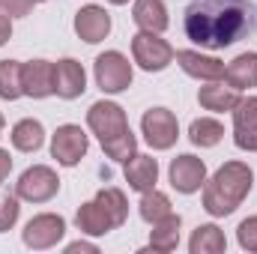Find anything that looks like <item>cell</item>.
I'll list each match as a JSON object with an SVG mask.
<instances>
[{
	"instance_id": "25",
	"label": "cell",
	"mask_w": 257,
	"mask_h": 254,
	"mask_svg": "<svg viewBox=\"0 0 257 254\" xmlns=\"http://www.w3.org/2000/svg\"><path fill=\"white\" fill-rule=\"evenodd\" d=\"M96 200H99V206L111 215L114 227H123V224H126V218H128V200H126V194H123V189H114V186L99 189Z\"/></svg>"
},
{
	"instance_id": "11",
	"label": "cell",
	"mask_w": 257,
	"mask_h": 254,
	"mask_svg": "<svg viewBox=\"0 0 257 254\" xmlns=\"http://www.w3.org/2000/svg\"><path fill=\"white\" fill-rule=\"evenodd\" d=\"M233 114V144L245 153H257V96L239 99Z\"/></svg>"
},
{
	"instance_id": "30",
	"label": "cell",
	"mask_w": 257,
	"mask_h": 254,
	"mask_svg": "<svg viewBox=\"0 0 257 254\" xmlns=\"http://www.w3.org/2000/svg\"><path fill=\"white\" fill-rule=\"evenodd\" d=\"M236 242L242 251H257V215H248L245 221H239L236 227Z\"/></svg>"
},
{
	"instance_id": "1",
	"label": "cell",
	"mask_w": 257,
	"mask_h": 254,
	"mask_svg": "<svg viewBox=\"0 0 257 254\" xmlns=\"http://www.w3.org/2000/svg\"><path fill=\"white\" fill-rule=\"evenodd\" d=\"M183 30L194 45L221 51L254 33V6L248 0H192Z\"/></svg>"
},
{
	"instance_id": "36",
	"label": "cell",
	"mask_w": 257,
	"mask_h": 254,
	"mask_svg": "<svg viewBox=\"0 0 257 254\" xmlns=\"http://www.w3.org/2000/svg\"><path fill=\"white\" fill-rule=\"evenodd\" d=\"M3 126H6V120H3V114H0V138H3Z\"/></svg>"
},
{
	"instance_id": "10",
	"label": "cell",
	"mask_w": 257,
	"mask_h": 254,
	"mask_svg": "<svg viewBox=\"0 0 257 254\" xmlns=\"http://www.w3.org/2000/svg\"><path fill=\"white\" fill-rule=\"evenodd\" d=\"M168 177H171V186L180 194H194V191L203 189V183H206V162L192 156V153H183V156H177L171 162Z\"/></svg>"
},
{
	"instance_id": "26",
	"label": "cell",
	"mask_w": 257,
	"mask_h": 254,
	"mask_svg": "<svg viewBox=\"0 0 257 254\" xmlns=\"http://www.w3.org/2000/svg\"><path fill=\"white\" fill-rule=\"evenodd\" d=\"M221 138H224V126L218 120H212V117H200V120H194L189 126V141L194 147L206 150V147H215Z\"/></svg>"
},
{
	"instance_id": "2",
	"label": "cell",
	"mask_w": 257,
	"mask_h": 254,
	"mask_svg": "<svg viewBox=\"0 0 257 254\" xmlns=\"http://www.w3.org/2000/svg\"><path fill=\"white\" fill-rule=\"evenodd\" d=\"M254 186V174L245 162H224L212 180L203 183V209L212 218H224L236 212V206L248 197Z\"/></svg>"
},
{
	"instance_id": "7",
	"label": "cell",
	"mask_w": 257,
	"mask_h": 254,
	"mask_svg": "<svg viewBox=\"0 0 257 254\" xmlns=\"http://www.w3.org/2000/svg\"><path fill=\"white\" fill-rule=\"evenodd\" d=\"M66 236V218L57 212H42V215H33L27 224H24V245L33 248V251H48L54 248L60 239Z\"/></svg>"
},
{
	"instance_id": "18",
	"label": "cell",
	"mask_w": 257,
	"mask_h": 254,
	"mask_svg": "<svg viewBox=\"0 0 257 254\" xmlns=\"http://www.w3.org/2000/svg\"><path fill=\"white\" fill-rule=\"evenodd\" d=\"M224 84L233 90H251L257 87V51H245L224 66Z\"/></svg>"
},
{
	"instance_id": "20",
	"label": "cell",
	"mask_w": 257,
	"mask_h": 254,
	"mask_svg": "<svg viewBox=\"0 0 257 254\" xmlns=\"http://www.w3.org/2000/svg\"><path fill=\"white\" fill-rule=\"evenodd\" d=\"M132 18H135V24L141 30H153V33H165L168 24H171L165 0H135Z\"/></svg>"
},
{
	"instance_id": "8",
	"label": "cell",
	"mask_w": 257,
	"mask_h": 254,
	"mask_svg": "<svg viewBox=\"0 0 257 254\" xmlns=\"http://www.w3.org/2000/svg\"><path fill=\"white\" fill-rule=\"evenodd\" d=\"M141 135L153 150H171L180 138V123L168 108H150L141 117Z\"/></svg>"
},
{
	"instance_id": "31",
	"label": "cell",
	"mask_w": 257,
	"mask_h": 254,
	"mask_svg": "<svg viewBox=\"0 0 257 254\" xmlns=\"http://www.w3.org/2000/svg\"><path fill=\"white\" fill-rule=\"evenodd\" d=\"M33 6H36V0H0V9H3L6 15H12V18H24V15H30Z\"/></svg>"
},
{
	"instance_id": "13",
	"label": "cell",
	"mask_w": 257,
	"mask_h": 254,
	"mask_svg": "<svg viewBox=\"0 0 257 254\" xmlns=\"http://www.w3.org/2000/svg\"><path fill=\"white\" fill-rule=\"evenodd\" d=\"M84 90H87V72H84V66L78 63V60H72V57L57 60L54 63V96L72 102V99L84 96Z\"/></svg>"
},
{
	"instance_id": "12",
	"label": "cell",
	"mask_w": 257,
	"mask_h": 254,
	"mask_svg": "<svg viewBox=\"0 0 257 254\" xmlns=\"http://www.w3.org/2000/svg\"><path fill=\"white\" fill-rule=\"evenodd\" d=\"M75 33L87 45H96V42L108 39V33H111V15H108V9L105 6H96V3L81 6L75 12Z\"/></svg>"
},
{
	"instance_id": "15",
	"label": "cell",
	"mask_w": 257,
	"mask_h": 254,
	"mask_svg": "<svg viewBox=\"0 0 257 254\" xmlns=\"http://www.w3.org/2000/svg\"><path fill=\"white\" fill-rule=\"evenodd\" d=\"M174 60L180 63V69L189 75V78H197V81H221L224 78V63L218 57H209V54H200V51H177Z\"/></svg>"
},
{
	"instance_id": "17",
	"label": "cell",
	"mask_w": 257,
	"mask_h": 254,
	"mask_svg": "<svg viewBox=\"0 0 257 254\" xmlns=\"http://www.w3.org/2000/svg\"><path fill=\"white\" fill-rule=\"evenodd\" d=\"M75 224H78V230H81V233H87V236H105V233H111V230H114L111 215L99 206V200H96V197L78 206V212H75Z\"/></svg>"
},
{
	"instance_id": "37",
	"label": "cell",
	"mask_w": 257,
	"mask_h": 254,
	"mask_svg": "<svg viewBox=\"0 0 257 254\" xmlns=\"http://www.w3.org/2000/svg\"><path fill=\"white\" fill-rule=\"evenodd\" d=\"M36 3H45V0H36Z\"/></svg>"
},
{
	"instance_id": "24",
	"label": "cell",
	"mask_w": 257,
	"mask_h": 254,
	"mask_svg": "<svg viewBox=\"0 0 257 254\" xmlns=\"http://www.w3.org/2000/svg\"><path fill=\"white\" fill-rule=\"evenodd\" d=\"M138 212H141V218H144L147 224H156V221L168 218V215L174 212V206H171V197H168L165 191L150 189V191H144V194H141Z\"/></svg>"
},
{
	"instance_id": "16",
	"label": "cell",
	"mask_w": 257,
	"mask_h": 254,
	"mask_svg": "<svg viewBox=\"0 0 257 254\" xmlns=\"http://www.w3.org/2000/svg\"><path fill=\"white\" fill-rule=\"evenodd\" d=\"M126 183L128 189L135 191H150L156 189V183H159V162L153 159V156H144V153H135L132 159L126 162Z\"/></svg>"
},
{
	"instance_id": "22",
	"label": "cell",
	"mask_w": 257,
	"mask_h": 254,
	"mask_svg": "<svg viewBox=\"0 0 257 254\" xmlns=\"http://www.w3.org/2000/svg\"><path fill=\"white\" fill-rule=\"evenodd\" d=\"M189 251L192 254H224L227 251L224 230L218 224H197L192 239H189Z\"/></svg>"
},
{
	"instance_id": "5",
	"label": "cell",
	"mask_w": 257,
	"mask_h": 254,
	"mask_svg": "<svg viewBox=\"0 0 257 254\" xmlns=\"http://www.w3.org/2000/svg\"><path fill=\"white\" fill-rule=\"evenodd\" d=\"M93 75H96V87H99L102 93H111V96L128 90V87H132V78H135L128 57L120 54V51H105V54H99L96 63H93Z\"/></svg>"
},
{
	"instance_id": "28",
	"label": "cell",
	"mask_w": 257,
	"mask_h": 254,
	"mask_svg": "<svg viewBox=\"0 0 257 254\" xmlns=\"http://www.w3.org/2000/svg\"><path fill=\"white\" fill-rule=\"evenodd\" d=\"M102 150H105V156H108V159H114V162H123V165H126L128 159L138 153V138H135V135H132V129H128L126 135H120V138H114V141L102 144Z\"/></svg>"
},
{
	"instance_id": "27",
	"label": "cell",
	"mask_w": 257,
	"mask_h": 254,
	"mask_svg": "<svg viewBox=\"0 0 257 254\" xmlns=\"http://www.w3.org/2000/svg\"><path fill=\"white\" fill-rule=\"evenodd\" d=\"M24 96L21 87V63L18 60H0V99L15 102Z\"/></svg>"
},
{
	"instance_id": "9",
	"label": "cell",
	"mask_w": 257,
	"mask_h": 254,
	"mask_svg": "<svg viewBox=\"0 0 257 254\" xmlns=\"http://www.w3.org/2000/svg\"><path fill=\"white\" fill-rule=\"evenodd\" d=\"M87 147H90V141H87L84 129L75 126V123H66L51 135V156L63 168H75L87 156Z\"/></svg>"
},
{
	"instance_id": "23",
	"label": "cell",
	"mask_w": 257,
	"mask_h": 254,
	"mask_svg": "<svg viewBox=\"0 0 257 254\" xmlns=\"http://www.w3.org/2000/svg\"><path fill=\"white\" fill-rule=\"evenodd\" d=\"M180 224H183V218L177 212H171L168 218L156 221L153 230H150V248L153 251H162V254L174 251L180 245Z\"/></svg>"
},
{
	"instance_id": "19",
	"label": "cell",
	"mask_w": 257,
	"mask_h": 254,
	"mask_svg": "<svg viewBox=\"0 0 257 254\" xmlns=\"http://www.w3.org/2000/svg\"><path fill=\"white\" fill-rule=\"evenodd\" d=\"M197 102L203 111H212V114H224V111H233L236 102H239V90L233 87H224L218 81H206V87L197 90Z\"/></svg>"
},
{
	"instance_id": "6",
	"label": "cell",
	"mask_w": 257,
	"mask_h": 254,
	"mask_svg": "<svg viewBox=\"0 0 257 254\" xmlns=\"http://www.w3.org/2000/svg\"><path fill=\"white\" fill-rule=\"evenodd\" d=\"M87 126H90V132L99 138V144H108V141L126 135L128 120H126V111H123L117 102L99 99V102H93L90 111H87Z\"/></svg>"
},
{
	"instance_id": "34",
	"label": "cell",
	"mask_w": 257,
	"mask_h": 254,
	"mask_svg": "<svg viewBox=\"0 0 257 254\" xmlns=\"http://www.w3.org/2000/svg\"><path fill=\"white\" fill-rule=\"evenodd\" d=\"M9 171H12V156H9L6 150H0V183H6Z\"/></svg>"
},
{
	"instance_id": "29",
	"label": "cell",
	"mask_w": 257,
	"mask_h": 254,
	"mask_svg": "<svg viewBox=\"0 0 257 254\" xmlns=\"http://www.w3.org/2000/svg\"><path fill=\"white\" fill-rule=\"evenodd\" d=\"M21 215V206H18V194H0V233L12 230L15 221Z\"/></svg>"
},
{
	"instance_id": "14",
	"label": "cell",
	"mask_w": 257,
	"mask_h": 254,
	"mask_svg": "<svg viewBox=\"0 0 257 254\" xmlns=\"http://www.w3.org/2000/svg\"><path fill=\"white\" fill-rule=\"evenodd\" d=\"M21 87L30 99L54 96V63L48 60H27L21 63Z\"/></svg>"
},
{
	"instance_id": "35",
	"label": "cell",
	"mask_w": 257,
	"mask_h": 254,
	"mask_svg": "<svg viewBox=\"0 0 257 254\" xmlns=\"http://www.w3.org/2000/svg\"><path fill=\"white\" fill-rule=\"evenodd\" d=\"M108 3H114V6H126L128 0H108Z\"/></svg>"
},
{
	"instance_id": "21",
	"label": "cell",
	"mask_w": 257,
	"mask_h": 254,
	"mask_svg": "<svg viewBox=\"0 0 257 254\" xmlns=\"http://www.w3.org/2000/svg\"><path fill=\"white\" fill-rule=\"evenodd\" d=\"M9 138H12V147L18 153H36L45 144V126L39 120H33V117H24V120H18L12 126Z\"/></svg>"
},
{
	"instance_id": "32",
	"label": "cell",
	"mask_w": 257,
	"mask_h": 254,
	"mask_svg": "<svg viewBox=\"0 0 257 254\" xmlns=\"http://www.w3.org/2000/svg\"><path fill=\"white\" fill-rule=\"evenodd\" d=\"M9 39H12V15H6V12L0 9V48H3Z\"/></svg>"
},
{
	"instance_id": "4",
	"label": "cell",
	"mask_w": 257,
	"mask_h": 254,
	"mask_svg": "<svg viewBox=\"0 0 257 254\" xmlns=\"http://www.w3.org/2000/svg\"><path fill=\"white\" fill-rule=\"evenodd\" d=\"M57 191H60V177L48 165L27 168L15 183L18 200H27V203H48L51 197H57Z\"/></svg>"
},
{
	"instance_id": "33",
	"label": "cell",
	"mask_w": 257,
	"mask_h": 254,
	"mask_svg": "<svg viewBox=\"0 0 257 254\" xmlns=\"http://www.w3.org/2000/svg\"><path fill=\"white\" fill-rule=\"evenodd\" d=\"M78 251L96 254V251H99V245H93V242H81V239H78V242H69V245H66V254H78Z\"/></svg>"
},
{
	"instance_id": "3",
	"label": "cell",
	"mask_w": 257,
	"mask_h": 254,
	"mask_svg": "<svg viewBox=\"0 0 257 254\" xmlns=\"http://www.w3.org/2000/svg\"><path fill=\"white\" fill-rule=\"evenodd\" d=\"M174 45L168 39H162V33L153 30H141L132 36V57L144 72H165L174 63Z\"/></svg>"
}]
</instances>
